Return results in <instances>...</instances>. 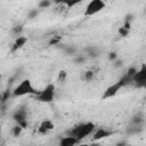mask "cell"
<instances>
[{
	"label": "cell",
	"mask_w": 146,
	"mask_h": 146,
	"mask_svg": "<svg viewBox=\"0 0 146 146\" xmlns=\"http://www.w3.org/2000/svg\"><path fill=\"white\" fill-rule=\"evenodd\" d=\"M26 41H27V38L22 36V35L17 36V38H16V40H15V42H14V44H13V46H14V47H13V50H17V49L23 48V47L25 46Z\"/></svg>",
	"instance_id": "11"
},
{
	"label": "cell",
	"mask_w": 146,
	"mask_h": 146,
	"mask_svg": "<svg viewBox=\"0 0 146 146\" xmlns=\"http://www.w3.org/2000/svg\"><path fill=\"white\" fill-rule=\"evenodd\" d=\"M106 3L103 0H92L88 2L86 9H84V16H94L97 13L102 11L105 8Z\"/></svg>",
	"instance_id": "4"
},
{
	"label": "cell",
	"mask_w": 146,
	"mask_h": 146,
	"mask_svg": "<svg viewBox=\"0 0 146 146\" xmlns=\"http://www.w3.org/2000/svg\"><path fill=\"white\" fill-rule=\"evenodd\" d=\"M66 76H67V73H66V71H60L59 73H58V82H64L65 81V79H66Z\"/></svg>",
	"instance_id": "14"
},
{
	"label": "cell",
	"mask_w": 146,
	"mask_h": 146,
	"mask_svg": "<svg viewBox=\"0 0 146 146\" xmlns=\"http://www.w3.org/2000/svg\"><path fill=\"white\" fill-rule=\"evenodd\" d=\"M90 146H100V145H98V144H92V145H90Z\"/></svg>",
	"instance_id": "18"
},
{
	"label": "cell",
	"mask_w": 146,
	"mask_h": 146,
	"mask_svg": "<svg viewBox=\"0 0 146 146\" xmlns=\"http://www.w3.org/2000/svg\"><path fill=\"white\" fill-rule=\"evenodd\" d=\"M54 128H55L54 122L51 120H49V119H44V120H42L40 122V124L38 127V132L40 135H47L50 131H52Z\"/></svg>",
	"instance_id": "7"
},
{
	"label": "cell",
	"mask_w": 146,
	"mask_h": 146,
	"mask_svg": "<svg viewBox=\"0 0 146 146\" xmlns=\"http://www.w3.org/2000/svg\"><path fill=\"white\" fill-rule=\"evenodd\" d=\"M132 82H135L139 87L146 88V64H144L139 70H137L132 78Z\"/></svg>",
	"instance_id": "5"
},
{
	"label": "cell",
	"mask_w": 146,
	"mask_h": 146,
	"mask_svg": "<svg viewBox=\"0 0 146 146\" xmlns=\"http://www.w3.org/2000/svg\"><path fill=\"white\" fill-rule=\"evenodd\" d=\"M95 74H96V73H95L92 70H89V71H87V72L84 73V75H83V79H84L86 81H90V80H91V79L95 76Z\"/></svg>",
	"instance_id": "13"
},
{
	"label": "cell",
	"mask_w": 146,
	"mask_h": 146,
	"mask_svg": "<svg viewBox=\"0 0 146 146\" xmlns=\"http://www.w3.org/2000/svg\"><path fill=\"white\" fill-rule=\"evenodd\" d=\"M123 84H124V80H123V79H122L121 81H119V82H115V83L111 84V86L105 90L103 98H111V97L115 96V95L117 94V91L121 89V87H122Z\"/></svg>",
	"instance_id": "6"
},
{
	"label": "cell",
	"mask_w": 146,
	"mask_h": 146,
	"mask_svg": "<svg viewBox=\"0 0 146 146\" xmlns=\"http://www.w3.org/2000/svg\"><path fill=\"white\" fill-rule=\"evenodd\" d=\"M38 91L34 89L31 80L29 79H24L23 81H21L13 90V95L15 97H23L26 95H36Z\"/></svg>",
	"instance_id": "1"
},
{
	"label": "cell",
	"mask_w": 146,
	"mask_h": 146,
	"mask_svg": "<svg viewBox=\"0 0 146 146\" xmlns=\"http://www.w3.org/2000/svg\"><path fill=\"white\" fill-rule=\"evenodd\" d=\"M24 128L23 127H21V125H16V127H14V129H13V135L15 136V137H17L18 135H21V132H22V130H23Z\"/></svg>",
	"instance_id": "15"
},
{
	"label": "cell",
	"mask_w": 146,
	"mask_h": 146,
	"mask_svg": "<svg viewBox=\"0 0 146 146\" xmlns=\"http://www.w3.org/2000/svg\"><path fill=\"white\" fill-rule=\"evenodd\" d=\"M78 146H90V145H88V144H80V145H78Z\"/></svg>",
	"instance_id": "17"
},
{
	"label": "cell",
	"mask_w": 146,
	"mask_h": 146,
	"mask_svg": "<svg viewBox=\"0 0 146 146\" xmlns=\"http://www.w3.org/2000/svg\"><path fill=\"white\" fill-rule=\"evenodd\" d=\"M129 30H130V24L128 23V24H125L124 26H122V27L119 29V33H120L121 36H127L128 33H129Z\"/></svg>",
	"instance_id": "12"
},
{
	"label": "cell",
	"mask_w": 146,
	"mask_h": 146,
	"mask_svg": "<svg viewBox=\"0 0 146 146\" xmlns=\"http://www.w3.org/2000/svg\"><path fill=\"white\" fill-rule=\"evenodd\" d=\"M55 94H56L55 86L52 83H49L41 91H38V94L35 95V97H36V99L39 102H42V103H51L54 100V98H55Z\"/></svg>",
	"instance_id": "3"
},
{
	"label": "cell",
	"mask_w": 146,
	"mask_h": 146,
	"mask_svg": "<svg viewBox=\"0 0 146 146\" xmlns=\"http://www.w3.org/2000/svg\"><path fill=\"white\" fill-rule=\"evenodd\" d=\"M14 119L18 125H21L23 128L26 127V113L24 111H17L14 115Z\"/></svg>",
	"instance_id": "8"
},
{
	"label": "cell",
	"mask_w": 146,
	"mask_h": 146,
	"mask_svg": "<svg viewBox=\"0 0 146 146\" xmlns=\"http://www.w3.org/2000/svg\"><path fill=\"white\" fill-rule=\"evenodd\" d=\"M49 5H50L49 1H42V2H40V7H48Z\"/></svg>",
	"instance_id": "16"
},
{
	"label": "cell",
	"mask_w": 146,
	"mask_h": 146,
	"mask_svg": "<svg viewBox=\"0 0 146 146\" xmlns=\"http://www.w3.org/2000/svg\"><path fill=\"white\" fill-rule=\"evenodd\" d=\"M110 135H111V132L108 130H106L105 128H98L94 131L92 138H94V140H99V139H103L105 137H108Z\"/></svg>",
	"instance_id": "10"
},
{
	"label": "cell",
	"mask_w": 146,
	"mask_h": 146,
	"mask_svg": "<svg viewBox=\"0 0 146 146\" xmlns=\"http://www.w3.org/2000/svg\"><path fill=\"white\" fill-rule=\"evenodd\" d=\"M78 143H79V140L76 139V137L71 135V136L63 137L59 141V146H75Z\"/></svg>",
	"instance_id": "9"
},
{
	"label": "cell",
	"mask_w": 146,
	"mask_h": 146,
	"mask_svg": "<svg viewBox=\"0 0 146 146\" xmlns=\"http://www.w3.org/2000/svg\"><path fill=\"white\" fill-rule=\"evenodd\" d=\"M95 130H96L95 123H92V122H86V123L79 125L75 130H73L72 136L76 137V139H78L79 141H81L82 139H84V138H87L88 136H90L91 133H94Z\"/></svg>",
	"instance_id": "2"
}]
</instances>
